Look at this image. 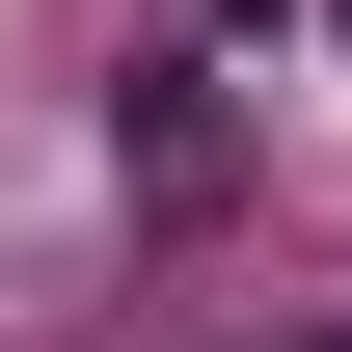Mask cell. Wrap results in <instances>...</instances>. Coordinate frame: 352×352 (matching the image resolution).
<instances>
[{
	"mask_svg": "<svg viewBox=\"0 0 352 352\" xmlns=\"http://www.w3.org/2000/svg\"><path fill=\"white\" fill-rule=\"evenodd\" d=\"M109 190H135V217H217V190H244V109L190 82V54H135V82H109Z\"/></svg>",
	"mask_w": 352,
	"mask_h": 352,
	"instance_id": "cell-1",
	"label": "cell"
}]
</instances>
